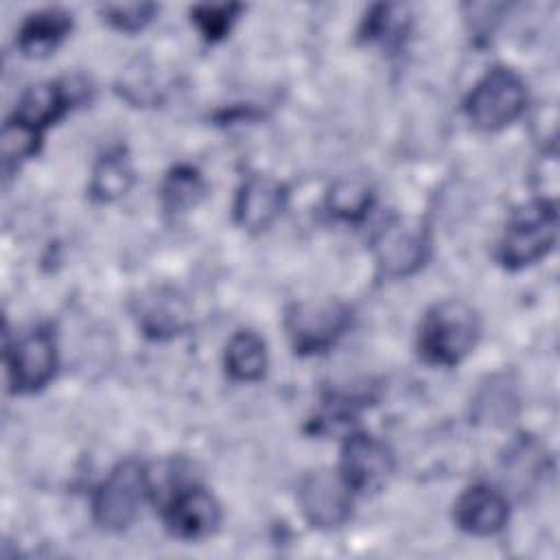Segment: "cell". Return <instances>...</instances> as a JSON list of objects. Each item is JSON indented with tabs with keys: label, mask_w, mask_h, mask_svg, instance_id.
<instances>
[{
	"label": "cell",
	"mask_w": 560,
	"mask_h": 560,
	"mask_svg": "<svg viewBox=\"0 0 560 560\" xmlns=\"http://www.w3.org/2000/svg\"><path fill=\"white\" fill-rule=\"evenodd\" d=\"M479 339V317L462 300H444L427 311L418 330V352L431 365H457Z\"/></svg>",
	"instance_id": "1"
},
{
	"label": "cell",
	"mask_w": 560,
	"mask_h": 560,
	"mask_svg": "<svg viewBox=\"0 0 560 560\" xmlns=\"http://www.w3.org/2000/svg\"><path fill=\"white\" fill-rule=\"evenodd\" d=\"M558 210L549 199H534L516 208L499 241V260L508 269H523L545 258L556 243Z\"/></svg>",
	"instance_id": "2"
},
{
	"label": "cell",
	"mask_w": 560,
	"mask_h": 560,
	"mask_svg": "<svg viewBox=\"0 0 560 560\" xmlns=\"http://www.w3.org/2000/svg\"><path fill=\"white\" fill-rule=\"evenodd\" d=\"M527 92L510 68L488 70L466 98V116L481 131H499L512 125L525 109Z\"/></svg>",
	"instance_id": "3"
},
{
	"label": "cell",
	"mask_w": 560,
	"mask_h": 560,
	"mask_svg": "<svg viewBox=\"0 0 560 560\" xmlns=\"http://www.w3.org/2000/svg\"><path fill=\"white\" fill-rule=\"evenodd\" d=\"M149 492V472L136 462H120L92 499L94 521L107 532H120L133 523Z\"/></svg>",
	"instance_id": "4"
},
{
	"label": "cell",
	"mask_w": 560,
	"mask_h": 560,
	"mask_svg": "<svg viewBox=\"0 0 560 560\" xmlns=\"http://www.w3.org/2000/svg\"><path fill=\"white\" fill-rule=\"evenodd\" d=\"M352 311L339 300H304L287 311L284 328L300 354L324 352L350 328Z\"/></svg>",
	"instance_id": "5"
},
{
	"label": "cell",
	"mask_w": 560,
	"mask_h": 560,
	"mask_svg": "<svg viewBox=\"0 0 560 560\" xmlns=\"http://www.w3.org/2000/svg\"><path fill=\"white\" fill-rule=\"evenodd\" d=\"M298 503L313 527L335 529L352 514V490L339 472L313 470L300 481Z\"/></svg>",
	"instance_id": "6"
},
{
	"label": "cell",
	"mask_w": 560,
	"mask_h": 560,
	"mask_svg": "<svg viewBox=\"0 0 560 560\" xmlns=\"http://www.w3.org/2000/svg\"><path fill=\"white\" fill-rule=\"evenodd\" d=\"M4 354L13 392H35L55 376L57 346L48 328H35L22 335L13 346L7 343Z\"/></svg>",
	"instance_id": "7"
},
{
	"label": "cell",
	"mask_w": 560,
	"mask_h": 560,
	"mask_svg": "<svg viewBox=\"0 0 560 560\" xmlns=\"http://www.w3.org/2000/svg\"><path fill=\"white\" fill-rule=\"evenodd\" d=\"M394 472L392 451L368 433H352L343 442L339 475L352 492H376Z\"/></svg>",
	"instance_id": "8"
},
{
	"label": "cell",
	"mask_w": 560,
	"mask_h": 560,
	"mask_svg": "<svg viewBox=\"0 0 560 560\" xmlns=\"http://www.w3.org/2000/svg\"><path fill=\"white\" fill-rule=\"evenodd\" d=\"M376 262L389 278H400L418 271L429 254V236L420 223L392 219L374 238Z\"/></svg>",
	"instance_id": "9"
},
{
	"label": "cell",
	"mask_w": 560,
	"mask_h": 560,
	"mask_svg": "<svg viewBox=\"0 0 560 560\" xmlns=\"http://www.w3.org/2000/svg\"><path fill=\"white\" fill-rule=\"evenodd\" d=\"M133 315L140 330L151 339H168L184 332L190 324V306L171 287H153L136 298Z\"/></svg>",
	"instance_id": "10"
},
{
	"label": "cell",
	"mask_w": 560,
	"mask_h": 560,
	"mask_svg": "<svg viewBox=\"0 0 560 560\" xmlns=\"http://www.w3.org/2000/svg\"><path fill=\"white\" fill-rule=\"evenodd\" d=\"M219 521V503L203 488L177 490L164 510L166 529L184 540H197L212 534Z\"/></svg>",
	"instance_id": "11"
},
{
	"label": "cell",
	"mask_w": 560,
	"mask_h": 560,
	"mask_svg": "<svg viewBox=\"0 0 560 560\" xmlns=\"http://www.w3.org/2000/svg\"><path fill=\"white\" fill-rule=\"evenodd\" d=\"M287 206V188L271 175H249L236 192L234 219L247 230H265Z\"/></svg>",
	"instance_id": "12"
},
{
	"label": "cell",
	"mask_w": 560,
	"mask_h": 560,
	"mask_svg": "<svg viewBox=\"0 0 560 560\" xmlns=\"http://www.w3.org/2000/svg\"><path fill=\"white\" fill-rule=\"evenodd\" d=\"M508 516L510 508L505 497L486 483H477L464 490L453 510L455 525L470 536H492L501 532L508 523Z\"/></svg>",
	"instance_id": "13"
},
{
	"label": "cell",
	"mask_w": 560,
	"mask_h": 560,
	"mask_svg": "<svg viewBox=\"0 0 560 560\" xmlns=\"http://www.w3.org/2000/svg\"><path fill=\"white\" fill-rule=\"evenodd\" d=\"M72 103H74V92L70 90V85L59 81H46V83L31 85L22 94L11 118L42 133V129L59 120Z\"/></svg>",
	"instance_id": "14"
},
{
	"label": "cell",
	"mask_w": 560,
	"mask_h": 560,
	"mask_svg": "<svg viewBox=\"0 0 560 560\" xmlns=\"http://www.w3.org/2000/svg\"><path fill=\"white\" fill-rule=\"evenodd\" d=\"M72 31V15L63 9H42L31 13L18 33V46L26 57L50 55Z\"/></svg>",
	"instance_id": "15"
},
{
	"label": "cell",
	"mask_w": 560,
	"mask_h": 560,
	"mask_svg": "<svg viewBox=\"0 0 560 560\" xmlns=\"http://www.w3.org/2000/svg\"><path fill=\"white\" fill-rule=\"evenodd\" d=\"M267 368V348L262 337L252 330H238L225 346V372L234 381H258Z\"/></svg>",
	"instance_id": "16"
},
{
	"label": "cell",
	"mask_w": 560,
	"mask_h": 560,
	"mask_svg": "<svg viewBox=\"0 0 560 560\" xmlns=\"http://www.w3.org/2000/svg\"><path fill=\"white\" fill-rule=\"evenodd\" d=\"M133 184V171L120 149L107 151L94 166L90 192L98 201H112L122 197Z\"/></svg>",
	"instance_id": "17"
},
{
	"label": "cell",
	"mask_w": 560,
	"mask_h": 560,
	"mask_svg": "<svg viewBox=\"0 0 560 560\" xmlns=\"http://www.w3.org/2000/svg\"><path fill=\"white\" fill-rule=\"evenodd\" d=\"M206 192V184L199 175L197 168L179 164L175 166L162 182L160 188V197H162V206L168 212H186L192 206H197L201 201Z\"/></svg>",
	"instance_id": "18"
},
{
	"label": "cell",
	"mask_w": 560,
	"mask_h": 560,
	"mask_svg": "<svg viewBox=\"0 0 560 560\" xmlns=\"http://www.w3.org/2000/svg\"><path fill=\"white\" fill-rule=\"evenodd\" d=\"M372 188L363 177H341L328 192V208L343 221H359L372 206Z\"/></svg>",
	"instance_id": "19"
},
{
	"label": "cell",
	"mask_w": 560,
	"mask_h": 560,
	"mask_svg": "<svg viewBox=\"0 0 560 560\" xmlns=\"http://www.w3.org/2000/svg\"><path fill=\"white\" fill-rule=\"evenodd\" d=\"M39 138L42 133L18 122L15 118H9L2 127V136H0V151H2V160L4 166L9 168L11 164H18L31 155H35L37 147H39Z\"/></svg>",
	"instance_id": "20"
},
{
	"label": "cell",
	"mask_w": 560,
	"mask_h": 560,
	"mask_svg": "<svg viewBox=\"0 0 560 560\" xmlns=\"http://www.w3.org/2000/svg\"><path fill=\"white\" fill-rule=\"evenodd\" d=\"M241 4H199L190 11L192 22L210 42L221 39L234 24Z\"/></svg>",
	"instance_id": "21"
},
{
	"label": "cell",
	"mask_w": 560,
	"mask_h": 560,
	"mask_svg": "<svg viewBox=\"0 0 560 560\" xmlns=\"http://www.w3.org/2000/svg\"><path fill=\"white\" fill-rule=\"evenodd\" d=\"M158 7L151 2H125V4H105L101 7L103 18L118 31L125 33H136L140 28H144L153 15H155Z\"/></svg>",
	"instance_id": "22"
},
{
	"label": "cell",
	"mask_w": 560,
	"mask_h": 560,
	"mask_svg": "<svg viewBox=\"0 0 560 560\" xmlns=\"http://www.w3.org/2000/svg\"><path fill=\"white\" fill-rule=\"evenodd\" d=\"M402 24H405V11L396 4H383V7H376L365 20L363 35L368 39L389 42L398 37V33L402 31Z\"/></svg>",
	"instance_id": "23"
}]
</instances>
